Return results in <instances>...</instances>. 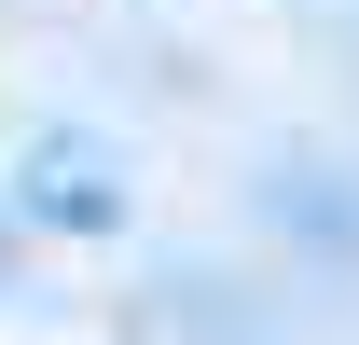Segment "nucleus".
I'll list each match as a JSON object with an SVG mask.
<instances>
[{"instance_id":"nucleus-1","label":"nucleus","mask_w":359,"mask_h":345,"mask_svg":"<svg viewBox=\"0 0 359 345\" xmlns=\"http://www.w3.org/2000/svg\"><path fill=\"white\" fill-rule=\"evenodd\" d=\"M42 208H55V221H111V194H97V166H69V152H42Z\"/></svg>"}]
</instances>
